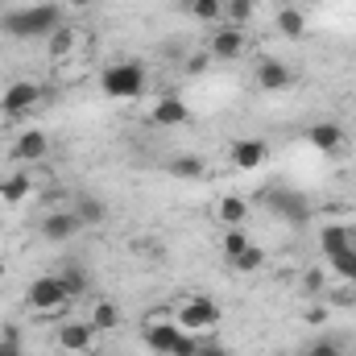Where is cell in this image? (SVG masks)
<instances>
[{
  "label": "cell",
  "instance_id": "cell-29",
  "mask_svg": "<svg viewBox=\"0 0 356 356\" xmlns=\"http://www.w3.org/2000/svg\"><path fill=\"white\" fill-rule=\"evenodd\" d=\"M58 277H63V286H67V298H71V302H75L79 294H88V273H83V269L71 266V269H63Z\"/></svg>",
  "mask_w": 356,
  "mask_h": 356
},
{
  "label": "cell",
  "instance_id": "cell-7",
  "mask_svg": "<svg viewBox=\"0 0 356 356\" xmlns=\"http://www.w3.org/2000/svg\"><path fill=\"white\" fill-rule=\"evenodd\" d=\"M42 104V88L38 83H29V79H13L4 95H0V112L4 116H25V112H33Z\"/></svg>",
  "mask_w": 356,
  "mask_h": 356
},
{
  "label": "cell",
  "instance_id": "cell-4",
  "mask_svg": "<svg viewBox=\"0 0 356 356\" xmlns=\"http://www.w3.org/2000/svg\"><path fill=\"white\" fill-rule=\"evenodd\" d=\"M220 315H224L220 302H211V298H186L178 307V327L182 332H216Z\"/></svg>",
  "mask_w": 356,
  "mask_h": 356
},
{
  "label": "cell",
  "instance_id": "cell-37",
  "mask_svg": "<svg viewBox=\"0 0 356 356\" xmlns=\"http://www.w3.org/2000/svg\"><path fill=\"white\" fill-rule=\"evenodd\" d=\"M4 273H8V266H4V257H0V282H4Z\"/></svg>",
  "mask_w": 356,
  "mask_h": 356
},
{
  "label": "cell",
  "instance_id": "cell-24",
  "mask_svg": "<svg viewBox=\"0 0 356 356\" xmlns=\"http://www.w3.org/2000/svg\"><path fill=\"white\" fill-rule=\"evenodd\" d=\"M327 269L344 282H356V245L353 249H340V253H327Z\"/></svg>",
  "mask_w": 356,
  "mask_h": 356
},
{
  "label": "cell",
  "instance_id": "cell-30",
  "mask_svg": "<svg viewBox=\"0 0 356 356\" xmlns=\"http://www.w3.org/2000/svg\"><path fill=\"white\" fill-rule=\"evenodd\" d=\"M302 356H344V344L340 340H332V336H323V340H311Z\"/></svg>",
  "mask_w": 356,
  "mask_h": 356
},
{
  "label": "cell",
  "instance_id": "cell-34",
  "mask_svg": "<svg viewBox=\"0 0 356 356\" xmlns=\"http://www.w3.org/2000/svg\"><path fill=\"white\" fill-rule=\"evenodd\" d=\"M195 356H232V353H228V344H220V340H199V353Z\"/></svg>",
  "mask_w": 356,
  "mask_h": 356
},
{
  "label": "cell",
  "instance_id": "cell-11",
  "mask_svg": "<svg viewBox=\"0 0 356 356\" xmlns=\"http://www.w3.org/2000/svg\"><path fill=\"white\" fill-rule=\"evenodd\" d=\"M83 232V224H79V216L67 207V211H46L42 216V236L50 241V245H67L71 236H79Z\"/></svg>",
  "mask_w": 356,
  "mask_h": 356
},
{
  "label": "cell",
  "instance_id": "cell-28",
  "mask_svg": "<svg viewBox=\"0 0 356 356\" xmlns=\"http://www.w3.org/2000/svg\"><path fill=\"white\" fill-rule=\"evenodd\" d=\"M228 266L236 269V273H257V269L266 266V249H261V245H249V249H245L236 261H228Z\"/></svg>",
  "mask_w": 356,
  "mask_h": 356
},
{
  "label": "cell",
  "instance_id": "cell-32",
  "mask_svg": "<svg viewBox=\"0 0 356 356\" xmlns=\"http://www.w3.org/2000/svg\"><path fill=\"white\" fill-rule=\"evenodd\" d=\"M327 298H332L336 307H340V302H344V307H353V302H356V282H344V286H336Z\"/></svg>",
  "mask_w": 356,
  "mask_h": 356
},
{
  "label": "cell",
  "instance_id": "cell-31",
  "mask_svg": "<svg viewBox=\"0 0 356 356\" xmlns=\"http://www.w3.org/2000/svg\"><path fill=\"white\" fill-rule=\"evenodd\" d=\"M302 290H307V294H323V290H327V273H323V269H307V273H302Z\"/></svg>",
  "mask_w": 356,
  "mask_h": 356
},
{
  "label": "cell",
  "instance_id": "cell-8",
  "mask_svg": "<svg viewBox=\"0 0 356 356\" xmlns=\"http://www.w3.org/2000/svg\"><path fill=\"white\" fill-rule=\"evenodd\" d=\"M245 50H249V33H245V29H236V25L216 29V33H211V42H207V54H211V58H220V63H236Z\"/></svg>",
  "mask_w": 356,
  "mask_h": 356
},
{
  "label": "cell",
  "instance_id": "cell-1",
  "mask_svg": "<svg viewBox=\"0 0 356 356\" xmlns=\"http://www.w3.org/2000/svg\"><path fill=\"white\" fill-rule=\"evenodd\" d=\"M58 25H63L58 4H25V8H8L0 17V29L17 42H46Z\"/></svg>",
  "mask_w": 356,
  "mask_h": 356
},
{
  "label": "cell",
  "instance_id": "cell-36",
  "mask_svg": "<svg viewBox=\"0 0 356 356\" xmlns=\"http://www.w3.org/2000/svg\"><path fill=\"white\" fill-rule=\"evenodd\" d=\"M63 4H67V8H79V13H83V8H91V4H95V0H63Z\"/></svg>",
  "mask_w": 356,
  "mask_h": 356
},
{
  "label": "cell",
  "instance_id": "cell-38",
  "mask_svg": "<svg viewBox=\"0 0 356 356\" xmlns=\"http://www.w3.org/2000/svg\"><path fill=\"white\" fill-rule=\"evenodd\" d=\"M273 4H282V8H286V4H294V0H273Z\"/></svg>",
  "mask_w": 356,
  "mask_h": 356
},
{
  "label": "cell",
  "instance_id": "cell-23",
  "mask_svg": "<svg viewBox=\"0 0 356 356\" xmlns=\"http://www.w3.org/2000/svg\"><path fill=\"white\" fill-rule=\"evenodd\" d=\"M170 175L182 178V182H195V178L207 175V162H203V158H195V154H182V158L170 162Z\"/></svg>",
  "mask_w": 356,
  "mask_h": 356
},
{
  "label": "cell",
  "instance_id": "cell-25",
  "mask_svg": "<svg viewBox=\"0 0 356 356\" xmlns=\"http://www.w3.org/2000/svg\"><path fill=\"white\" fill-rule=\"evenodd\" d=\"M182 13L195 21H216L224 17V0H182Z\"/></svg>",
  "mask_w": 356,
  "mask_h": 356
},
{
  "label": "cell",
  "instance_id": "cell-13",
  "mask_svg": "<svg viewBox=\"0 0 356 356\" xmlns=\"http://www.w3.org/2000/svg\"><path fill=\"white\" fill-rule=\"evenodd\" d=\"M228 158H232L236 170H261L266 158H269V145L261 141V137H241V141H232Z\"/></svg>",
  "mask_w": 356,
  "mask_h": 356
},
{
  "label": "cell",
  "instance_id": "cell-20",
  "mask_svg": "<svg viewBox=\"0 0 356 356\" xmlns=\"http://www.w3.org/2000/svg\"><path fill=\"white\" fill-rule=\"evenodd\" d=\"M277 33H282V38H290V42H298V38L307 33V17H302L294 4L277 8Z\"/></svg>",
  "mask_w": 356,
  "mask_h": 356
},
{
  "label": "cell",
  "instance_id": "cell-16",
  "mask_svg": "<svg viewBox=\"0 0 356 356\" xmlns=\"http://www.w3.org/2000/svg\"><path fill=\"white\" fill-rule=\"evenodd\" d=\"M353 245H356L353 228H344V224H323V228H319V249H323V257H327V253H340V249H353Z\"/></svg>",
  "mask_w": 356,
  "mask_h": 356
},
{
  "label": "cell",
  "instance_id": "cell-27",
  "mask_svg": "<svg viewBox=\"0 0 356 356\" xmlns=\"http://www.w3.org/2000/svg\"><path fill=\"white\" fill-rule=\"evenodd\" d=\"M253 13H257V0H224V17H228L236 29H245V25L253 21Z\"/></svg>",
  "mask_w": 356,
  "mask_h": 356
},
{
  "label": "cell",
  "instance_id": "cell-33",
  "mask_svg": "<svg viewBox=\"0 0 356 356\" xmlns=\"http://www.w3.org/2000/svg\"><path fill=\"white\" fill-rule=\"evenodd\" d=\"M327 315H332V311H327L323 302H315V307H307V311H302V323H311V327H319V323H327Z\"/></svg>",
  "mask_w": 356,
  "mask_h": 356
},
{
  "label": "cell",
  "instance_id": "cell-15",
  "mask_svg": "<svg viewBox=\"0 0 356 356\" xmlns=\"http://www.w3.org/2000/svg\"><path fill=\"white\" fill-rule=\"evenodd\" d=\"M149 120H154L158 129H178V124H186V120H191V104H186L182 95H162V99L154 104Z\"/></svg>",
  "mask_w": 356,
  "mask_h": 356
},
{
  "label": "cell",
  "instance_id": "cell-21",
  "mask_svg": "<svg viewBox=\"0 0 356 356\" xmlns=\"http://www.w3.org/2000/svg\"><path fill=\"white\" fill-rule=\"evenodd\" d=\"M75 46H79V33H75L71 25H58V29L46 38V54H50V58H67Z\"/></svg>",
  "mask_w": 356,
  "mask_h": 356
},
{
  "label": "cell",
  "instance_id": "cell-22",
  "mask_svg": "<svg viewBox=\"0 0 356 356\" xmlns=\"http://www.w3.org/2000/svg\"><path fill=\"white\" fill-rule=\"evenodd\" d=\"M91 327H95V332H112V327H120V307H116L112 298H99V302L91 307Z\"/></svg>",
  "mask_w": 356,
  "mask_h": 356
},
{
  "label": "cell",
  "instance_id": "cell-2",
  "mask_svg": "<svg viewBox=\"0 0 356 356\" xmlns=\"http://www.w3.org/2000/svg\"><path fill=\"white\" fill-rule=\"evenodd\" d=\"M99 91H104L108 99H137V95L145 91V67L133 63V58L108 63V67L99 71Z\"/></svg>",
  "mask_w": 356,
  "mask_h": 356
},
{
  "label": "cell",
  "instance_id": "cell-3",
  "mask_svg": "<svg viewBox=\"0 0 356 356\" xmlns=\"http://www.w3.org/2000/svg\"><path fill=\"white\" fill-rule=\"evenodd\" d=\"M25 302H29L38 315H58L63 307H71L67 286H63V277H58V273H42V277H33V282H29V290H25Z\"/></svg>",
  "mask_w": 356,
  "mask_h": 356
},
{
  "label": "cell",
  "instance_id": "cell-26",
  "mask_svg": "<svg viewBox=\"0 0 356 356\" xmlns=\"http://www.w3.org/2000/svg\"><path fill=\"white\" fill-rule=\"evenodd\" d=\"M249 245H253V241H249V232H245V228H228V232H224V241H220V249H224V261H236V257H241Z\"/></svg>",
  "mask_w": 356,
  "mask_h": 356
},
{
  "label": "cell",
  "instance_id": "cell-17",
  "mask_svg": "<svg viewBox=\"0 0 356 356\" xmlns=\"http://www.w3.org/2000/svg\"><path fill=\"white\" fill-rule=\"evenodd\" d=\"M216 216H220L224 228H245V224H249V203H245L241 195H224L220 207H216Z\"/></svg>",
  "mask_w": 356,
  "mask_h": 356
},
{
  "label": "cell",
  "instance_id": "cell-19",
  "mask_svg": "<svg viewBox=\"0 0 356 356\" xmlns=\"http://www.w3.org/2000/svg\"><path fill=\"white\" fill-rule=\"evenodd\" d=\"M29 191H33V175H25V170H17L13 178L0 182V199H4V203H25Z\"/></svg>",
  "mask_w": 356,
  "mask_h": 356
},
{
  "label": "cell",
  "instance_id": "cell-6",
  "mask_svg": "<svg viewBox=\"0 0 356 356\" xmlns=\"http://www.w3.org/2000/svg\"><path fill=\"white\" fill-rule=\"evenodd\" d=\"M269 207H273L286 224H294V228H307V224H311V199H307L302 191L277 186V191H269Z\"/></svg>",
  "mask_w": 356,
  "mask_h": 356
},
{
  "label": "cell",
  "instance_id": "cell-14",
  "mask_svg": "<svg viewBox=\"0 0 356 356\" xmlns=\"http://www.w3.org/2000/svg\"><path fill=\"white\" fill-rule=\"evenodd\" d=\"M253 79H257L261 91H290L294 88V71H290L282 58H261L257 71H253Z\"/></svg>",
  "mask_w": 356,
  "mask_h": 356
},
{
  "label": "cell",
  "instance_id": "cell-12",
  "mask_svg": "<svg viewBox=\"0 0 356 356\" xmlns=\"http://www.w3.org/2000/svg\"><path fill=\"white\" fill-rule=\"evenodd\" d=\"M58 348L71 356H88L91 348H95V327L88 323H79V319H71V323H63L58 327Z\"/></svg>",
  "mask_w": 356,
  "mask_h": 356
},
{
  "label": "cell",
  "instance_id": "cell-18",
  "mask_svg": "<svg viewBox=\"0 0 356 356\" xmlns=\"http://www.w3.org/2000/svg\"><path fill=\"white\" fill-rule=\"evenodd\" d=\"M71 211L79 216V224H83V228H95V224H104V220H108V203H104L99 195H79Z\"/></svg>",
  "mask_w": 356,
  "mask_h": 356
},
{
  "label": "cell",
  "instance_id": "cell-5",
  "mask_svg": "<svg viewBox=\"0 0 356 356\" xmlns=\"http://www.w3.org/2000/svg\"><path fill=\"white\" fill-rule=\"evenodd\" d=\"M141 336H145V348H149L154 356H175L186 332L178 327L175 319H162V311H158V315H154V319L141 327Z\"/></svg>",
  "mask_w": 356,
  "mask_h": 356
},
{
  "label": "cell",
  "instance_id": "cell-35",
  "mask_svg": "<svg viewBox=\"0 0 356 356\" xmlns=\"http://www.w3.org/2000/svg\"><path fill=\"white\" fill-rule=\"evenodd\" d=\"M207 58H211V54H207V50H203V54H195V58H191V63H186V71H191V75H199V71H203V67H207Z\"/></svg>",
  "mask_w": 356,
  "mask_h": 356
},
{
  "label": "cell",
  "instance_id": "cell-10",
  "mask_svg": "<svg viewBox=\"0 0 356 356\" xmlns=\"http://www.w3.org/2000/svg\"><path fill=\"white\" fill-rule=\"evenodd\" d=\"M13 162H25V166H33V162H46V154H50V137H46V129H25L17 141H13Z\"/></svg>",
  "mask_w": 356,
  "mask_h": 356
},
{
  "label": "cell",
  "instance_id": "cell-9",
  "mask_svg": "<svg viewBox=\"0 0 356 356\" xmlns=\"http://www.w3.org/2000/svg\"><path fill=\"white\" fill-rule=\"evenodd\" d=\"M307 145H311L315 154H340V149L348 145V133H344L336 120H315V124L307 129Z\"/></svg>",
  "mask_w": 356,
  "mask_h": 356
}]
</instances>
